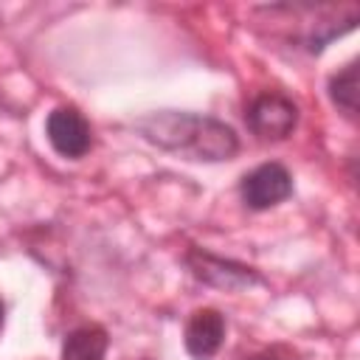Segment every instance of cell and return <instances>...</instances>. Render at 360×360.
<instances>
[{"instance_id":"6da1fadb","label":"cell","mask_w":360,"mask_h":360,"mask_svg":"<svg viewBox=\"0 0 360 360\" xmlns=\"http://www.w3.org/2000/svg\"><path fill=\"white\" fill-rule=\"evenodd\" d=\"M138 129L149 143L166 152L186 155L188 160H208V163L228 160L239 149L236 132L228 124L208 118V115L163 110V112H152L141 118Z\"/></svg>"},{"instance_id":"7a4b0ae2","label":"cell","mask_w":360,"mask_h":360,"mask_svg":"<svg viewBox=\"0 0 360 360\" xmlns=\"http://www.w3.org/2000/svg\"><path fill=\"white\" fill-rule=\"evenodd\" d=\"M245 118L262 141H281L295 129L298 107L284 93H262L250 101Z\"/></svg>"},{"instance_id":"3957f363","label":"cell","mask_w":360,"mask_h":360,"mask_svg":"<svg viewBox=\"0 0 360 360\" xmlns=\"http://www.w3.org/2000/svg\"><path fill=\"white\" fill-rule=\"evenodd\" d=\"M45 135H48L51 146L62 158H70V160L87 155V149L93 143L90 124L76 107H56L45 121Z\"/></svg>"},{"instance_id":"277c9868","label":"cell","mask_w":360,"mask_h":360,"mask_svg":"<svg viewBox=\"0 0 360 360\" xmlns=\"http://www.w3.org/2000/svg\"><path fill=\"white\" fill-rule=\"evenodd\" d=\"M292 191V177L281 163H262L242 177V200L253 211H264L287 200Z\"/></svg>"},{"instance_id":"5b68a950","label":"cell","mask_w":360,"mask_h":360,"mask_svg":"<svg viewBox=\"0 0 360 360\" xmlns=\"http://www.w3.org/2000/svg\"><path fill=\"white\" fill-rule=\"evenodd\" d=\"M188 267L200 281H205L211 287H222V290H242V287L262 281L253 267H245V264H236L231 259H219V256H211L202 250L188 253Z\"/></svg>"},{"instance_id":"8992f818","label":"cell","mask_w":360,"mask_h":360,"mask_svg":"<svg viewBox=\"0 0 360 360\" xmlns=\"http://www.w3.org/2000/svg\"><path fill=\"white\" fill-rule=\"evenodd\" d=\"M225 340V318L219 309L202 307L186 323V352L194 360H211Z\"/></svg>"},{"instance_id":"52a82bcc","label":"cell","mask_w":360,"mask_h":360,"mask_svg":"<svg viewBox=\"0 0 360 360\" xmlns=\"http://www.w3.org/2000/svg\"><path fill=\"white\" fill-rule=\"evenodd\" d=\"M107 332L96 323L73 329L62 343V360H104L107 354Z\"/></svg>"},{"instance_id":"ba28073f","label":"cell","mask_w":360,"mask_h":360,"mask_svg":"<svg viewBox=\"0 0 360 360\" xmlns=\"http://www.w3.org/2000/svg\"><path fill=\"white\" fill-rule=\"evenodd\" d=\"M329 96H332V101H335L349 118H354V112H357V62H349L340 73L332 76V82H329Z\"/></svg>"},{"instance_id":"9c48e42d","label":"cell","mask_w":360,"mask_h":360,"mask_svg":"<svg viewBox=\"0 0 360 360\" xmlns=\"http://www.w3.org/2000/svg\"><path fill=\"white\" fill-rule=\"evenodd\" d=\"M242 360H295V352L290 346H278L276 343V346H267V349H262L256 354H248Z\"/></svg>"},{"instance_id":"30bf717a","label":"cell","mask_w":360,"mask_h":360,"mask_svg":"<svg viewBox=\"0 0 360 360\" xmlns=\"http://www.w3.org/2000/svg\"><path fill=\"white\" fill-rule=\"evenodd\" d=\"M0 329H3V301H0Z\"/></svg>"},{"instance_id":"8fae6325","label":"cell","mask_w":360,"mask_h":360,"mask_svg":"<svg viewBox=\"0 0 360 360\" xmlns=\"http://www.w3.org/2000/svg\"><path fill=\"white\" fill-rule=\"evenodd\" d=\"M132 360H135V357H132ZM138 360H149V357H138Z\"/></svg>"}]
</instances>
